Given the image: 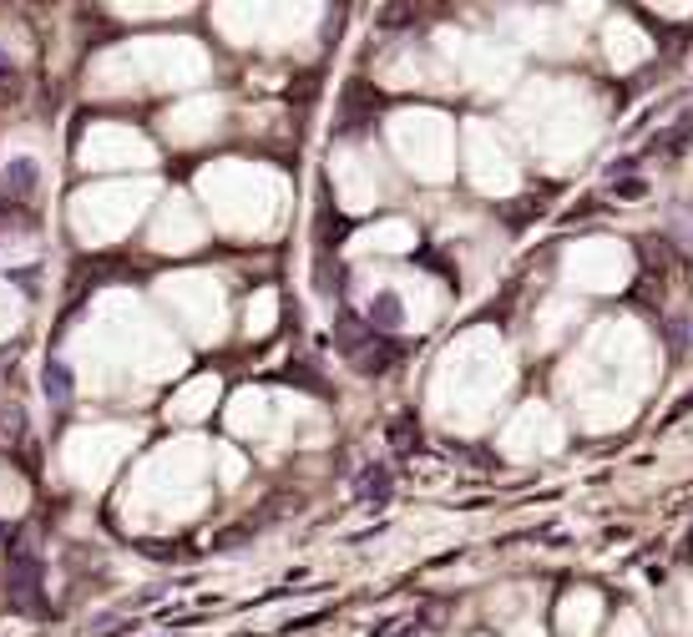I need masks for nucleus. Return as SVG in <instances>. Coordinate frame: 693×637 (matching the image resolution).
I'll return each instance as SVG.
<instances>
[{"instance_id": "1", "label": "nucleus", "mask_w": 693, "mask_h": 637, "mask_svg": "<svg viewBox=\"0 0 693 637\" xmlns=\"http://www.w3.org/2000/svg\"><path fill=\"white\" fill-rule=\"evenodd\" d=\"M0 193L15 197V203L36 193V162H31V157H15V162H5V172H0Z\"/></svg>"}, {"instance_id": "2", "label": "nucleus", "mask_w": 693, "mask_h": 637, "mask_svg": "<svg viewBox=\"0 0 693 637\" xmlns=\"http://www.w3.org/2000/svg\"><path fill=\"white\" fill-rule=\"evenodd\" d=\"M26 441V405L0 400V445H21Z\"/></svg>"}, {"instance_id": "3", "label": "nucleus", "mask_w": 693, "mask_h": 637, "mask_svg": "<svg viewBox=\"0 0 693 637\" xmlns=\"http://www.w3.org/2000/svg\"><path fill=\"white\" fill-rule=\"evenodd\" d=\"M66 395H71V375H66L61 364H46V400H52L56 410H61Z\"/></svg>"}, {"instance_id": "4", "label": "nucleus", "mask_w": 693, "mask_h": 637, "mask_svg": "<svg viewBox=\"0 0 693 637\" xmlns=\"http://www.w3.org/2000/svg\"><path fill=\"white\" fill-rule=\"evenodd\" d=\"M370 325H379V329H395V325H400V304H395V294H379L375 309H370Z\"/></svg>"}, {"instance_id": "5", "label": "nucleus", "mask_w": 693, "mask_h": 637, "mask_svg": "<svg viewBox=\"0 0 693 637\" xmlns=\"http://www.w3.org/2000/svg\"><path fill=\"white\" fill-rule=\"evenodd\" d=\"M360 496L385 501V496H390V476H385V470H365V476H360Z\"/></svg>"}, {"instance_id": "6", "label": "nucleus", "mask_w": 693, "mask_h": 637, "mask_svg": "<svg viewBox=\"0 0 693 637\" xmlns=\"http://www.w3.org/2000/svg\"><path fill=\"white\" fill-rule=\"evenodd\" d=\"M390 441L400 445V451H410V445H416V435H410V425H406V420H400V425H390Z\"/></svg>"}]
</instances>
